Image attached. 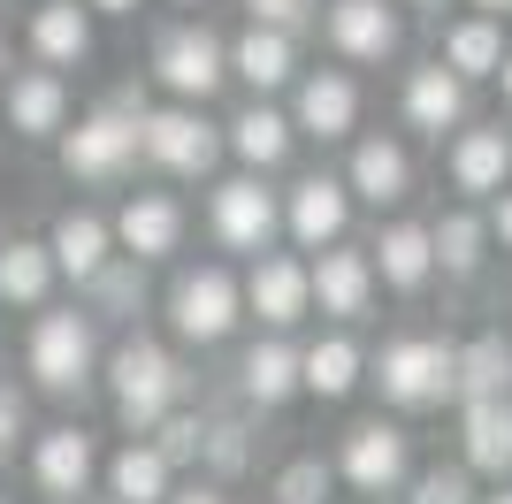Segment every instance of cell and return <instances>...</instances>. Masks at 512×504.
Instances as JSON below:
<instances>
[{
	"mask_svg": "<svg viewBox=\"0 0 512 504\" xmlns=\"http://www.w3.org/2000/svg\"><path fill=\"white\" fill-rule=\"evenodd\" d=\"M85 504H115V497H85Z\"/></svg>",
	"mask_w": 512,
	"mask_h": 504,
	"instance_id": "48",
	"label": "cell"
},
{
	"mask_svg": "<svg viewBox=\"0 0 512 504\" xmlns=\"http://www.w3.org/2000/svg\"><path fill=\"white\" fill-rule=\"evenodd\" d=\"M451 184H459V191H474V199L505 191V184H512V138H505L497 123L459 130V138H451Z\"/></svg>",
	"mask_w": 512,
	"mask_h": 504,
	"instance_id": "23",
	"label": "cell"
},
{
	"mask_svg": "<svg viewBox=\"0 0 512 504\" xmlns=\"http://www.w3.org/2000/svg\"><path fill=\"white\" fill-rule=\"evenodd\" d=\"M0 245H8V230H0Z\"/></svg>",
	"mask_w": 512,
	"mask_h": 504,
	"instance_id": "51",
	"label": "cell"
},
{
	"mask_svg": "<svg viewBox=\"0 0 512 504\" xmlns=\"http://www.w3.org/2000/svg\"><path fill=\"white\" fill-rule=\"evenodd\" d=\"M245 16H253V31H283V39H299L306 23H314V0H245Z\"/></svg>",
	"mask_w": 512,
	"mask_h": 504,
	"instance_id": "37",
	"label": "cell"
},
{
	"mask_svg": "<svg viewBox=\"0 0 512 504\" xmlns=\"http://www.w3.org/2000/svg\"><path fill=\"white\" fill-rule=\"evenodd\" d=\"M375 382H383V398L406 405V413L444 405L451 382H459V344H444V336H398V344H383V359H375Z\"/></svg>",
	"mask_w": 512,
	"mask_h": 504,
	"instance_id": "5",
	"label": "cell"
},
{
	"mask_svg": "<svg viewBox=\"0 0 512 504\" xmlns=\"http://www.w3.org/2000/svg\"><path fill=\"white\" fill-rule=\"evenodd\" d=\"M474 8H482L490 23H497V16H512V0H474Z\"/></svg>",
	"mask_w": 512,
	"mask_h": 504,
	"instance_id": "44",
	"label": "cell"
},
{
	"mask_svg": "<svg viewBox=\"0 0 512 504\" xmlns=\"http://www.w3.org/2000/svg\"><path fill=\"white\" fill-rule=\"evenodd\" d=\"M497 237H505V252H512V184L497 191Z\"/></svg>",
	"mask_w": 512,
	"mask_h": 504,
	"instance_id": "42",
	"label": "cell"
},
{
	"mask_svg": "<svg viewBox=\"0 0 512 504\" xmlns=\"http://www.w3.org/2000/svg\"><path fill=\"white\" fill-rule=\"evenodd\" d=\"M153 77L176 92V107H207L230 84V39H214L207 23H169L153 39Z\"/></svg>",
	"mask_w": 512,
	"mask_h": 504,
	"instance_id": "4",
	"label": "cell"
},
{
	"mask_svg": "<svg viewBox=\"0 0 512 504\" xmlns=\"http://www.w3.org/2000/svg\"><path fill=\"white\" fill-rule=\"evenodd\" d=\"M344 191L352 199H367V207H398L413 191V161L398 138H360L352 146V168H344Z\"/></svg>",
	"mask_w": 512,
	"mask_h": 504,
	"instance_id": "20",
	"label": "cell"
},
{
	"mask_svg": "<svg viewBox=\"0 0 512 504\" xmlns=\"http://www.w3.org/2000/svg\"><path fill=\"white\" fill-rule=\"evenodd\" d=\"M367 268H375V283H390V291H421L428 275H436L428 230L421 222H390V230L375 237V252H367Z\"/></svg>",
	"mask_w": 512,
	"mask_h": 504,
	"instance_id": "25",
	"label": "cell"
},
{
	"mask_svg": "<svg viewBox=\"0 0 512 504\" xmlns=\"http://www.w3.org/2000/svg\"><path fill=\"white\" fill-rule=\"evenodd\" d=\"M54 291V252L39 237H16V245H0V298L8 306H46Z\"/></svg>",
	"mask_w": 512,
	"mask_h": 504,
	"instance_id": "32",
	"label": "cell"
},
{
	"mask_svg": "<svg viewBox=\"0 0 512 504\" xmlns=\"http://www.w3.org/2000/svg\"><path fill=\"white\" fill-rule=\"evenodd\" d=\"M444 69L459 84H467V77H497V69H505V31H497L490 16L451 23V31H444Z\"/></svg>",
	"mask_w": 512,
	"mask_h": 504,
	"instance_id": "31",
	"label": "cell"
},
{
	"mask_svg": "<svg viewBox=\"0 0 512 504\" xmlns=\"http://www.w3.org/2000/svg\"><path fill=\"white\" fill-rule=\"evenodd\" d=\"M62 168L77 184H123L138 168V123L115 107H92L77 130H62Z\"/></svg>",
	"mask_w": 512,
	"mask_h": 504,
	"instance_id": "8",
	"label": "cell"
},
{
	"mask_svg": "<svg viewBox=\"0 0 512 504\" xmlns=\"http://www.w3.org/2000/svg\"><path fill=\"white\" fill-rule=\"evenodd\" d=\"M176 8H199V0H176Z\"/></svg>",
	"mask_w": 512,
	"mask_h": 504,
	"instance_id": "49",
	"label": "cell"
},
{
	"mask_svg": "<svg viewBox=\"0 0 512 504\" xmlns=\"http://www.w3.org/2000/svg\"><path fill=\"white\" fill-rule=\"evenodd\" d=\"M291 115L283 107H268V100H253V107H237L230 123H222V153H237L245 161V176H260V168H283L291 161Z\"/></svg>",
	"mask_w": 512,
	"mask_h": 504,
	"instance_id": "18",
	"label": "cell"
},
{
	"mask_svg": "<svg viewBox=\"0 0 512 504\" xmlns=\"http://www.w3.org/2000/svg\"><path fill=\"white\" fill-rule=\"evenodd\" d=\"M92 16H138V0H85Z\"/></svg>",
	"mask_w": 512,
	"mask_h": 504,
	"instance_id": "43",
	"label": "cell"
},
{
	"mask_svg": "<svg viewBox=\"0 0 512 504\" xmlns=\"http://www.w3.org/2000/svg\"><path fill=\"white\" fill-rule=\"evenodd\" d=\"M16 436H23V390L0 382V459H16Z\"/></svg>",
	"mask_w": 512,
	"mask_h": 504,
	"instance_id": "40",
	"label": "cell"
},
{
	"mask_svg": "<svg viewBox=\"0 0 512 504\" xmlns=\"http://www.w3.org/2000/svg\"><path fill=\"white\" fill-rule=\"evenodd\" d=\"M482 237H490V230H482L467 207L444 214V222H428V252H436V268H444V275H474V268H482Z\"/></svg>",
	"mask_w": 512,
	"mask_h": 504,
	"instance_id": "33",
	"label": "cell"
},
{
	"mask_svg": "<svg viewBox=\"0 0 512 504\" xmlns=\"http://www.w3.org/2000/svg\"><path fill=\"white\" fill-rule=\"evenodd\" d=\"M352 123H360V84L344 77V69H314V77H299V100H291V130L299 138H352Z\"/></svg>",
	"mask_w": 512,
	"mask_h": 504,
	"instance_id": "14",
	"label": "cell"
},
{
	"mask_svg": "<svg viewBox=\"0 0 512 504\" xmlns=\"http://www.w3.org/2000/svg\"><path fill=\"white\" fill-rule=\"evenodd\" d=\"M459 115H467V84L451 77L444 62H428L406 77V123L428 130V138H444V130H459Z\"/></svg>",
	"mask_w": 512,
	"mask_h": 504,
	"instance_id": "26",
	"label": "cell"
},
{
	"mask_svg": "<svg viewBox=\"0 0 512 504\" xmlns=\"http://www.w3.org/2000/svg\"><path fill=\"white\" fill-rule=\"evenodd\" d=\"M482 504H512V489H497V497H482Z\"/></svg>",
	"mask_w": 512,
	"mask_h": 504,
	"instance_id": "46",
	"label": "cell"
},
{
	"mask_svg": "<svg viewBox=\"0 0 512 504\" xmlns=\"http://www.w3.org/2000/svg\"><path fill=\"white\" fill-rule=\"evenodd\" d=\"M31 54H39L54 77L77 69L92 54V8H77V0H39V8H31Z\"/></svg>",
	"mask_w": 512,
	"mask_h": 504,
	"instance_id": "21",
	"label": "cell"
},
{
	"mask_svg": "<svg viewBox=\"0 0 512 504\" xmlns=\"http://www.w3.org/2000/svg\"><path fill=\"white\" fill-rule=\"evenodd\" d=\"M497 77H505V100H512V54H505V69H497Z\"/></svg>",
	"mask_w": 512,
	"mask_h": 504,
	"instance_id": "45",
	"label": "cell"
},
{
	"mask_svg": "<svg viewBox=\"0 0 512 504\" xmlns=\"http://www.w3.org/2000/svg\"><path fill=\"white\" fill-rule=\"evenodd\" d=\"M107 230H115V252H123V260L146 268V260H169V252L184 245V207H176L169 191H130L123 214H115Z\"/></svg>",
	"mask_w": 512,
	"mask_h": 504,
	"instance_id": "13",
	"label": "cell"
},
{
	"mask_svg": "<svg viewBox=\"0 0 512 504\" xmlns=\"http://www.w3.org/2000/svg\"><path fill=\"white\" fill-rule=\"evenodd\" d=\"M451 398H512V344L505 336H474L467 352H459V382H451Z\"/></svg>",
	"mask_w": 512,
	"mask_h": 504,
	"instance_id": "30",
	"label": "cell"
},
{
	"mask_svg": "<svg viewBox=\"0 0 512 504\" xmlns=\"http://www.w3.org/2000/svg\"><path fill=\"white\" fill-rule=\"evenodd\" d=\"M459 436H467V466L474 474H512V398H482L459 413Z\"/></svg>",
	"mask_w": 512,
	"mask_h": 504,
	"instance_id": "28",
	"label": "cell"
},
{
	"mask_svg": "<svg viewBox=\"0 0 512 504\" xmlns=\"http://www.w3.org/2000/svg\"><path fill=\"white\" fill-rule=\"evenodd\" d=\"M138 161H153L161 176H214L222 161V123H207L199 107H146L138 123Z\"/></svg>",
	"mask_w": 512,
	"mask_h": 504,
	"instance_id": "6",
	"label": "cell"
},
{
	"mask_svg": "<svg viewBox=\"0 0 512 504\" xmlns=\"http://www.w3.org/2000/svg\"><path fill=\"white\" fill-rule=\"evenodd\" d=\"M0 100H8V130L16 138H62L69 130V84L54 69H8Z\"/></svg>",
	"mask_w": 512,
	"mask_h": 504,
	"instance_id": "15",
	"label": "cell"
},
{
	"mask_svg": "<svg viewBox=\"0 0 512 504\" xmlns=\"http://www.w3.org/2000/svg\"><path fill=\"white\" fill-rule=\"evenodd\" d=\"M199 459H207L214 474H237V466L253 459V451H245V420H207V451H199Z\"/></svg>",
	"mask_w": 512,
	"mask_h": 504,
	"instance_id": "38",
	"label": "cell"
},
{
	"mask_svg": "<svg viewBox=\"0 0 512 504\" xmlns=\"http://www.w3.org/2000/svg\"><path fill=\"white\" fill-rule=\"evenodd\" d=\"M329 46L344 62H390L398 54V8H383V0H329Z\"/></svg>",
	"mask_w": 512,
	"mask_h": 504,
	"instance_id": "19",
	"label": "cell"
},
{
	"mask_svg": "<svg viewBox=\"0 0 512 504\" xmlns=\"http://www.w3.org/2000/svg\"><path fill=\"white\" fill-rule=\"evenodd\" d=\"M23 367H31L39 390L77 398L85 382H100V321L85 306H46L31 321V336H23Z\"/></svg>",
	"mask_w": 512,
	"mask_h": 504,
	"instance_id": "2",
	"label": "cell"
},
{
	"mask_svg": "<svg viewBox=\"0 0 512 504\" xmlns=\"http://www.w3.org/2000/svg\"><path fill=\"white\" fill-rule=\"evenodd\" d=\"M100 382H107V398H115V420L130 428V443H146L161 420L184 413V398H192L184 359H176L169 344H153V336H123V344L100 359Z\"/></svg>",
	"mask_w": 512,
	"mask_h": 504,
	"instance_id": "1",
	"label": "cell"
},
{
	"mask_svg": "<svg viewBox=\"0 0 512 504\" xmlns=\"http://www.w3.org/2000/svg\"><path fill=\"white\" fill-rule=\"evenodd\" d=\"M92 474H100V443H92V428H77V420H62V428H46V436L31 443V482H39L46 497L85 504Z\"/></svg>",
	"mask_w": 512,
	"mask_h": 504,
	"instance_id": "10",
	"label": "cell"
},
{
	"mask_svg": "<svg viewBox=\"0 0 512 504\" xmlns=\"http://www.w3.org/2000/svg\"><path fill=\"white\" fill-rule=\"evenodd\" d=\"M413 504H474L467 466H428L421 482H413Z\"/></svg>",
	"mask_w": 512,
	"mask_h": 504,
	"instance_id": "39",
	"label": "cell"
},
{
	"mask_svg": "<svg viewBox=\"0 0 512 504\" xmlns=\"http://www.w3.org/2000/svg\"><path fill=\"white\" fill-rule=\"evenodd\" d=\"M237 321H245V291H237V275L222 268V260L176 268V283H169V329L184 336V344H222V336H237Z\"/></svg>",
	"mask_w": 512,
	"mask_h": 504,
	"instance_id": "3",
	"label": "cell"
},
{
	"mask_svg": "<svg viewBox=\"0 0 512 504\" xmlns=\"http://www.w3.org/2000/svg\"><path fill=\"white\" fill-rule=\"evenodd\" d=\"M46 252H54V275H69V283H92V275L115 260V230H107V214L69 207V214H54Z\"/></svg>",
	"mask_w": 512,
	"mask_h": 504,
	"instance_id": "17",
	"label": "cell"
},
{
	"mask_svg": "<svg viewBox=\"0 0 512 504\" xmlns=\"http://www.w3.org/2000/svg\"><path fill=\"white\" fill-rule=\"evenodd\" d=\"M0 504H8V497H0Z\"/></svg>",
	"mask_w": 512,
	"mask_h": 504,
	"instance_id": "52",
	"label": "cell"
},
{
	"mask_svg": "<svg viewBox=\"0 0 512 504\" xmlns=\"http://www.w3.org/2000/svg\"><path fill=\"white\" fill-rule=\"evenodd\" d=\"M306 291H314V306L329 321H360L367 306H375V268H367V252L329 245L314 268H306Z\"/></svg>",
	"mask_w": 512,
	"mask_h": 504,
	"instance_id": "16",
	"label": "cell"
},
{
	"mask_svg": "<svg viewBox=\"0 0 512 504\" xmlns=\"http://www.w3.org/2000/svg\"><path fill=\"white\" fill-rule=\"evenodd\" d=\"M153 451L169 459V474H176V466H199V451H207V413H192V405L169 413L161 428H153Z\"/></svg>",
	"mask_w": 512,
	"mask_h": 504,
	"instance_id": "35",
	"label": "cell"
},
{
	"mask_svg": "<svg viewBox=\"0 0 512 504\" xmlns=\"http://www.w3.org/2000/svg\"><path fill=\"white\" fill-rule=\"evenodd\" d=\"M169 504H230L214 482H192V489H169Z\"/></svg>",
	"mask_w": 512,
	"mask_h": 504,
	"instance_id": "41",
	"label": "cell"
},
{
	"mask_svg": "<svg viewBox=\"0 0 512 504\" xmlns=\"http://www.w3.org/2000/svg\"><path fill=\"white\" fill-rule=\"evenodd\" d=\"M0 84H8V54H0Z\"/></svg>",
	"mask_w": 512,
	"mask_h": 504,
	"instance_id": "47",
	"label": "cell"
},
{
	"mask_svg": "<svg viewBox=\"0 0 512 504\" xmlns=\"http://www.w3.org/2000/svg\"><path fill=\"white\" fill-rule=\"evenodd\" d=\"M85 291H92V306H85L92 321H123L130 306L146 298V268H138V260H123V252H115V260H107V268L92 275Z\"/></svg>",
	"mask_w": 512,
	"mask_h": 504,
	"instance_id": "34",
	"label": "cell"
},
{
	"mask_svg": "<svg viewBox=\"0 0 512 504\" xmlns=\"http://www.w3.org/2000/svg\"><path fill=\"white\" fill-rule=\"evenodd\" d=\"M344 222H352V191H344V176H299V184L283 191V230H291V245L329 252L344 237Z\"/></svg>",
	"mask_w": 512,
	"mask_h": 504,
	"instance_id": "11",
	"label": "cell"
},
{
	"mask_svg": "<svg viewBox=\"0 0 512 504\" xmlns=\"http://www.w3.org/2000/svg\"><path fill=\"white\" fill-rule=\"evenodd\" d=\"M421 8H444V0H421Z\"/></svg>",
	"mask_w": 512,
	"mask_h": 504,
	"instance_id": "50",
	"label": "cell"
},
{
	"mask_svg": "<svg viewBox=\"0 0 512 504\" xmlns=\"http://www.w3.org/2000/svg\"><path fill=\"white\" fill-rule=\"evenodd\" d=\"M100 474H107V497L115 504H169V489H176L169 459L153 443H123L115 459H100Z\"/></svg>",
	"mask_w": 512,
	"mask_h": 504,
	"instance_id": "27",
	"label": "cell"
},
{
	"mask_svg": "<svg viewBox=\"0 0 512 504\" xmlns=\"http://www.w3.org/2000/svg\"><path fill=\"white\" fill-rule=\"evenodd\" d=\"M230 77L253 84V100H260V92H276V84L299 77V46L283 39V31H253V23H245L230 39Z\"/></svg>",
	"mask_w": 512,
	"mask_h": 504,
	"instance_id": "24",
	"label": "cell"
},
{
	"mask_svg": "<svg viewBox=\"0 0 512 504\" xmlns=\"http://www.w3.org/2000/svg\"><path fill=\"white\" fill-rule=\"evenodd\" d=\"M360 367H367V359H360L352 336H321V344L299 352V390H314V398H352Z\"/></svg>",
	"mask_w": 512,
	"mask_h": 504,
	"instance_id": "29",
	"label": "cell"
},
{
	"mask_svg": "<svg viewBox=\"0 0 512 504\" xmlns=\"http://www.w3.org/2000/svg\"><path fill=\"white\" fill-rule=\"evenodd\" d=\"M329 489H337V466L314 459V451H306V459H291V466L276 474V504H329Z\"/></svg>",
	"mask_w": 512,
	"mask_h": 504,
	"instance_id": "36",
	"label": "cell"
},
{
	"mask_svg": "<svg viewBox=\"0 0 512 504\" xmlns=\"http://www.w3.org/2000/svg\"><path fill=\"white\" fill-rule=\"evenodd\" d=\"M237 291H245V314H260L268 329H299V321L314 314V291H306V260H291V252H260L253 275H245Z\"/></svg>",
	"mask_w": 512,
	"mask_h": 504,
	"instance_id": "12",
	"label": "cell"
},
{
	"mask_svg": "<svg viewBox=\"0 0 512 504\" xmlns=\"http://www.w3.org/2000/svg\"><path fill=\"white\" fill-rule=\"evenodd\" d=\"M337 474L360 489V497H390V489L413 474V443H406V428H390V420H360V428H344Z\"/></svg>",
	"mask_w": 512,
	"mask_h": 504,
	"instance_id": "9",
	"label": "cell"
},
{
	"mask_svg": "<svg viewBox=\"0 0 512 504\" xmlns=\"http://www.w3.org/2000/svg\"><path fill=\"white\" fill-rule=\"evenodd\" d=\"M237 398L260 405V413L291 405V398H299V352H291L283 336H260L253 352L237 359Z\"/></svg>",
	"mask_w": 512,
	"mask_h": 504,
	"instance_id": "22",
	"label": "cell"
},
{
	"mask_svg": "<svg viewBox=\"0 0 512 504\" xmlns=\"http://www.w3.org/2000/svg\"><path fill=\"white\" fill-rule=\"evenodd\" d=\"M207 230H214V245L260 260L268 237L283 230V207H276V191L260 184V176H222V184L207 191Z\"/></svg>",
	"mask_w": 512,
	"mask_h": 504,
	"instance_id": "7",
	"label": "cell"
}]
</instances>
